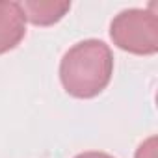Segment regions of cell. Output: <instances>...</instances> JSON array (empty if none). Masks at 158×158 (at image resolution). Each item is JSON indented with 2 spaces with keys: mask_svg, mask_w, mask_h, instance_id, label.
<instances>
[{
  "mask_svg": "<svg viewBox=\"0 0 158 158\" xmlns=\"http://www.w3.org/2000/svg\"><path fill=\"white\" fill-rule=\"evenodd\" d=\"M114 54L101 39L74 43L60 61V80L63 89L76 99H93L112 80Z\"/></svg>",
  "mask_w": 158,
  "mask_h": 158,
  "instance_id": "cell-1",
  "label": "cell"
},
{
  "mask_svg": "<svg viewBox=\"0 0 158 158\" xmlns=\"http://www.w3.org/2000/svg\"><path fill=\"white\" fill-rule=\"evenodd\" d=\"M110 37L115 47L138 56L158 52V15L151 10H123L110 23Z\"/></svg>",
  "mask_w": 158,
  "mask_h": 158,
  "instance_id": "cell-2",
  "label": "cell"
},
{
  "mask_svg": "<svg viewBox=\"0 0 158 158\" xmlns=\"http://www.w3.org/2000/svg\"><path fill=\"white\" fill-rule=\"evenodd\" d=\"M26 35V19L19 2L0 0V54L13 50Z\"/></svg>",
  "mask_w": 158,
  "mask_h": 158,
  "instance_id": "cell-3",
  "label": "cell"
},
{
  "mask_svg": "<svg viewBox=\"0 0 158 158\" xmlns=\"http://www.w3.org/2000/svg\"><path fill=\"white\" fill-rule=\"evenodd\" d=\"M19 4L24 19L35 26H50L61 21L71 10V2H54V0H24Z\"/></svg>",
  "mask_w": 158,
  "mask_h": 158,
  "instance_id": "cell-4",
  "label": "cell"
},
{
  "mask_svg": "<svg viewBox=\"0 0 158 158\" xmlns=\"http://www.w3.org/2000/svg\"><path fill=\"white\" fill-rule=\"evenodd\" d=\"M156 136H151L147 138L136 151V156L134 158H156Z\"/></svg>",
  "mask_w": 158,
  "mask_h": 158,
  "instance_id": "cell-5",
  "label": "cell"
},
{
  "mask_svg": "<svg viewBox=\"0 0 158 158\" xmlns=\"http://www.w3.org/2000/svg\"><path fill=\"white\" fill-rule=\"evenodd\" d=\"M74 158H114V156L108 152H102V151H84L80 154H76Z\"/></svg>",
  "mask_w": 158,
  "mask_h": 158,
  "instance_id": "cell-6",
  "label": "cell"
}]
</instances>
